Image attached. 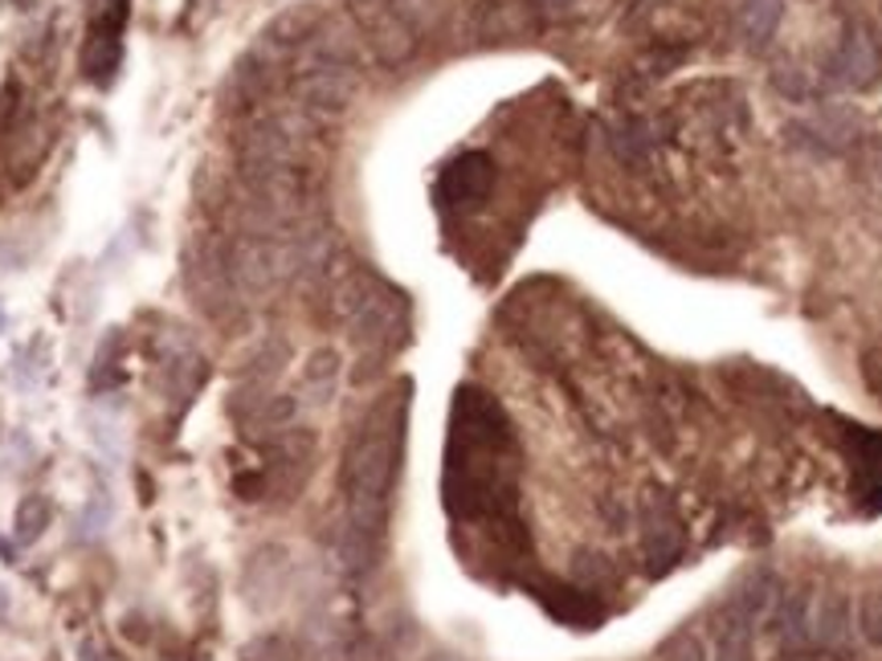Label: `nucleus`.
I'll return each mask as SVG.
<instances>
[{
	"label": "nucleus",
	"mask_w": 882,
	"mask_h": 661,
	"mask_svg": "<svg viewBox=\"0 0 882 661\" xmlns=\"http://www.w3.org/2000/svg\"><path fill=\"white\" fill-rule=\"evenodd\" d=\"M401 412L404 400L377 404L355 445L348 450V523L364 548L384 523V502H389L397 458H401Z\"/></svg>",
	"instance_id": "1"
},
{
	"label": "nucleus",
	"mask_w": 882,
	"mask_h": 661,
	"mask_svg": "<svg viewBox=\"0 0 882 661\" xmlns=\"http://www.w3.org/2000/svg\"><path fill=\"white\" fill-rule=\"evenodd\" d=\"M335 311L348 319L360 348H389L404 331V302L377 274L352 270L335 287Z\"/></svg>",
	"instance_id": "2"
},
{
	"label": "nucleus",
	"mask_w": 882,
	"mask_h": 661,
	"mask_svg": "<svg viewBox=\"0 0 882 661\" xmlns=\"http://www.w3.org/2000/svg\"><path fill=\"white\" fill-rule=\"evenodd\" d=\"M830 82L842 90H870L882 82V46L862 26H850L830 58Z\"/></svg>",
	"instance_id": "3"
},
{
	"label": "nucleus",
	"mask_w": 882,
	"mask_h": 661,
	"mask_svg": "<svg viewBox=\"0 0 882 661\" xmlns=\"http://www.w3.org/2000/svg\"><path fill=\"white\" fill-rule=\"evenodd\" d=\"M123 26H127V0H111V9L94 17V26L87 33V50H82V74L94 87H111V78L119 74L123 62Z\"/></svg>",
	"instance_id": "4"
},
{
	"label": "nucleus",
	"mask_w": 882,
	"mask_h": 661,
	"mask_svg": "<svg viewBox=\"0 0 882 661\" xmlns=\"http://www.w3.org/2000/svg\"><path fill=\"white\" fill-rule=\"evenodd\" d=\"M494 188V160L482 151L458 156L438 180V200L445 209H479Z\"/></svg>",
	"instance_id": "5"
},
{
	"label": "nucleus",
	"mask_w": 882,
	"mask_h": 661,
	"mask_svg": "<svg viewBox=\"0 0 882 661\" xmlns=\"http://www.w3.org/2000/svg\"><path fill=\"white\" fill-rule=\"evenodd\" d=\"M360 26H364V38L372 46V53L384 66H404L413 58L417 33L392 13L389 0H360Z\"/></svg>",
	"instance_id": "6"
},
{
	"label": "nucleus",
	"mask_w": 882,
	"mask_h": 661,
	"mask_svg": "<svg viewBox=\"0 0 882 661\" xmlns=\"http://www.w3.org/2000/svg\"><path fill=\"white\" fill-rule=\"evenodd\" d=\"M781 17H784V0H744L735 26H740V38L752 50H764L769 38L776 33V26H781Z\"/></svg>",
	"instance_id": "7"
},
{
	"label": "nucleus",
	"mask_w": 882,
	"mask_h": 661,
	"mask_svg": "<svg viewBox=\"0 0 882 661\" xmlns=\"http://www.w3.org/2000/svg\"><path fill=\"white\" fill-rule=\"evenodd\" d=\"M335 375H340V360H335V351L323 348L315 351L311 360H307L303 368V392L307 400H315V404H323V400L335 392Z\"/></svg>",
	"instance_id": "8"
},
{
	"label": "nucleus",
	"mask_w": 882,
	"mask_h": 661,
	"mask_svg": "<svg viewBox=\"0 0 882 661\" xmlns=\"http://www.w3.org/2000/svg\"><path fill=\"white\" fill-rule=\"evenodd\" d=\"M50 499L46 494H26L21 507H17V519H13V535L17 543H38L46 535V527H50Z\"/></svg>",
	"instance_id": "9"
},
{
	"label": "nucleus",
	"mask_w": 882,
	"mask_h": 661,
	"mask_svg": "<svg viewBox=\"0 0 882 661\" xmlns=\"http://www.w3.org/2000/svg\"><path fill=\"white\" fill-rule=\"evenodd\" d=\"M389 4H392V13L401 17L417 38L429 33V29H438L441 17L450 13V0H389Z\"/></svg>",
	"instance_id": "10"
},
{
	"label": "nucleus",
	"mask_w": 882,
	"mask_h": 661,
	"mask_svg": "<svg viewBox=\"0 0 882 661\" xmlns=\"http://www.w3.org/2000/svg\"><path fill=\"white\" fill-rule=\"evenodd\" d=\"M528 4H494L491 21H487V33H494V38H515V33H528Z\"/></svg>",
	"instance_id": "11"
},
{
	"label": "nucleus",
	"mask_w": 882,
	"mask_h": 661,
	"mask_svg": "<svg viewBox=\"0 0 882 661\" xmlns=\"http://www.w3.org/2000/svg\"><path fill=\"white\" fill-rule=\"evenodd\" d=\"M858 621H862V637H866L870 645H882V592H870V597L862 600Z\"/></svg>",
	"instance_id": "12"
},
{
	"label": "nucleus",
	"mask_w": 882,
	"mask_h": 661,
	"mask_svg": "<svg viewBox=\"0 0 882 661\" xmlns=\"http://www.w3.org/2000/svg\"><path fill=\"white\" fill-rule=\"evenodd\" d=\"M776 87H781L789 99H805V94H809L805 78H801V70H796V66H781V70H776Z\"/></svg>",
	"instance_id": "13"
},
{
	"label": "nucleus",
	"mask_w": 882,
	"mask_h": 661,
	"mask_svg": "<svg viewBox=\"0 0 882 661\" xmlns=\"http://www.w3.org/2000/svg\"><path fill=\"white\" fill-rule=\"evenodd\" d=\"M9 617V592H4V584H0V621Z\"/></svg>",
	"instance_id": "14"
},
{
	"label": "nucleus",
	"mask_w": 882,
	"mask_h": 661,
	"mask_svg": "<svg viewBox=\"0 0 882 661\" xmlns=\"http://www.w3.org/2000/svg\"><path fill=\"white\" fill-rule=\"evenodd\" d=\"M540 4H568V0H540Z\"/></svg>",
	"instance_id": "15"
},
{
	"label": "nucleus",
	"mask_w": 882,
	"mask_h": 661,
	"mask_svg": "<svg viewBox=\"0 0 882 661\" xmlns=\"http://www.w3.org/2000/svg\"><path fill=\"white\" fill-rule=\"evenodd\" d=\"M0 331H4V307H0Z\"/></svg>",
	"instance_id": "16"
}]
</instances>
